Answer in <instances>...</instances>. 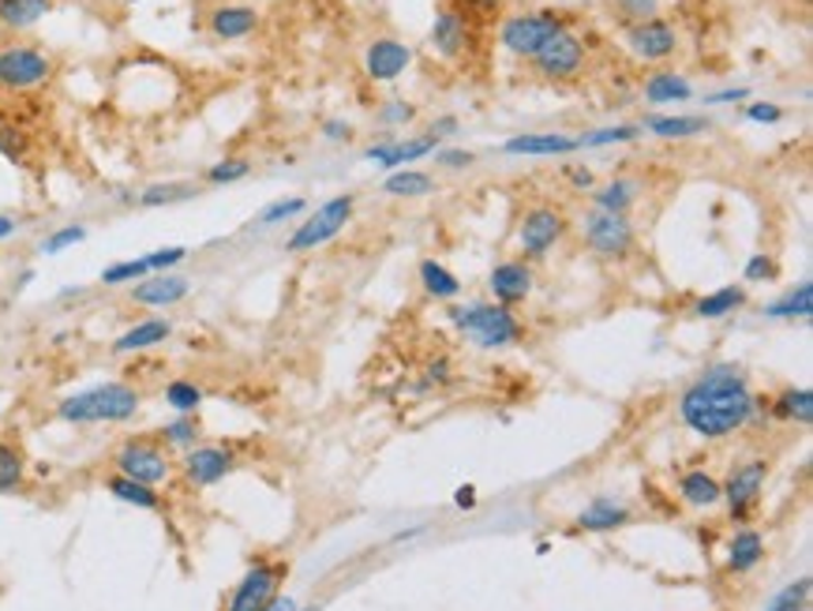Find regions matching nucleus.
Here are the masks:
<instances>
[{
	"label": "nucleus",
	"mask_w": 813,
	"mask_h": 611,
	"mask_svg": "<svg viewBox=\"0 0 813 611\" xmlns=\"http://www.w3.org/2000/svg\"><path fill=\"white\" fill-rule=\"evenodd\" d=\"M447 319L458 327V334L465 342L480 345V349H507L518 345L525 338V327L514 315V308H502L496 300H477V304H454L447 308Z\"/></svg>",
	"instance_id": "7ed1b4c3"
},
{
	"label": "nucleus",
	"mask_w": 813,
	"mask_h": 611,
	"mask_svg": "<svg viewBox=\"0 0 813 611\" xmlns=\"http://www.w3.org/2000/svg\"><path fill=\"white\" fill-rule=\"evenodd\" d=\"M169 334H173V323H169V319H166V315H150V319H143V323L128 327V331L116 338V342H113V353H121V356H128V353H147V349H154V345L166 342Z\"/></svg>",
	"instance_id": "5701e85b"
},
{
	"label": "nucleus",
	"mask_w": 813,
	"mask_h": 611,
	"mask_svg": "<svg viewBox=\"0 0 813 611\" xmlns=\"http://www.w3.org/2000/svg\"><path fill=\"white\" fill-rule=\"evenodd\" d=\"M623 42H626V50L637 56V61L660 64L675 50H679V31H675V23H667V19L653 15V19H642V23L626 27Z\"/></svg>",
	"instance_id": "4468645a"
},
{
	"label": "nucleus",
	"mask_w": 813,
	"mask_h": 611,
	"mask_svg": "<svg viewBox=\"0 0 813 611\" xmlns=\"http://www.w3.org/2000/svg\"><path fill=\"white\" fill-rule=\"evenodd\" d=\"M188 293H191V281L184 275H177V270L150 275V278H143L132 286V300L143 308H173V304H180Z\"/></svg>",
	"instance_id": "a211bd4d"
},
{
	"label": "nucleus",
	"mask_w": 813,
	"mask_h": 611,
	"mask_svg": "<svg viewBox=\"0 0 813 611\" xmlns=\"http://www.w3.org/2000/svg\"><path fill=\"white\" fill-rule=\"evenodd\" d=\"M747 304V289L742 286H723L716 289V293H705L694 300V315L697 319H723L731 312H739V308Z\"/></svg>",
	"instance_id": "473e14b6"
},
{
	"label": "nucleus",
	"mask_w": 813,
	"mask_h": 611,
	"mask_svg": "<svg viewBox=\"0 0 813 611\" xmlns=\"http://www.w3.org/2000/svg\"><path fill=\"white\" fill-rule=\"evenodd\" d=\"M237 469V451L226 443H196L191 451H184L180 458V477L188 480V488H215Z\"/></svg>",
	"instance_id": "f8f14e48"
},
{
	"label": "nucleus",
	"mask_w": 813,
	"mask_h": 611,
	"mask_svg": "<svg viewBox=\"0 0 813 611\" xmlns=\"http://www.w3.org/2000/svg\"><path fill=\"white\" fill-rule=\"evenodd\" d=\"M143 405V394L132 383H98L75 391L56 402V416L75 428H91V424H128L135 421Z\"/></svg>",
	"instance_id": "f03ea898"
},
{
	"label": "nucleus",
	"mask_w": 813,
	"mask_h": 611,
	"mask_svg": "<svg viewBox=\"0 0 813 611\" xmlns=\"http://www.w3.org/2000/svg\"><path fill=\"white\" fill-rule=\"evenodd\" d=\"M27 151H31V139H27V132L15 128V124L0 121V154H4L8 162H27Z\"/></svg>",
	"instance_id": "a18cd8bd"
},
{
	"label": "nucleus",
	"mask_w": 813,
	"mask_h": 611,
	"mask_svg": "<svg viewBox=\"0 0 813 611\" xmlns=\"http://www.w3.org/2000/svg\"><path fill=\"white\" fill-rule=\"evenodd\" d=\"M102 488L110 491L113 499L128 503V507H135V510H150V514L166 510V499H161L158 488H150V484H139V480H128V477H121V473H110Z\"/></svg>",
	"instance_id": "393cba45"
},
{
	"label": "nucleus",
	"mask_w": 813,
	"mask_h": 611,
	"mask_svg": "<svg viewBox=\"0 0 813 611\" xmlns=\"http://www.w3.org/2000/svg\"><path fill=\"white\" fill-rule=\"evenodd\" d=\"M19 229V218L15 215H0V245H4L8 237H15Z\"/></svg>",
	"instance_id": "13d9d810"
},
{
	"label": "nucleus",
	"mask_w": 813,
	"mask_h": 611,
	"mask_svg": "<svg viewBox=\"0 0 813 611\" xmlns=\"http://www.w3.org/2000/svg\"><path fill=\"white\" fill-rule=\"evenodd\" d=\"M747 121H753V124H780L783 110L776 102H750L747 105Z\"/></svg>",
	"instance_id": "603ef678"
},
{
	"label": "nucleus",
	"mask_w": 813,
	"mask_h": 611,
	"mask_svg": "<svg viewBox=\"0 0 813 611\" xmlns=\"http://www.w3.org/2000/svg\"><path fill=\"white\" fill-rule=\"evenodd\" d=\"M761 559H764V537L758 529L742 526L728 540V570L731 574H750V570L761 567Z\"/></svg>",
	"instance_id": "a878e982"
},
{
	"label": "nucleus",
	"mask_w": 813,
	"mask_h": 611,
	"mask_svg": "<svg viewBox=\"0 0 813 611\" xmlns=\"http://www.w3.org/2000/svg\"><path fill=\"white\" fill-rule=\"evenodd\" d=\"M630 521H634V510L626 507L623 499H612V496H596L577 514V529H585V532H615V529L630 526Z\"/></svg>",
	"instance_id": "4be33fe9"
},
{
	"label": "nucleus",
	"mask_w": 813,
	"mask_h": 611,
	"mask_svg": "<svg viewBox=\"0 0 813 611\" xmlns=\"http://www.w3.org/2000/svg\"><path fill=\"white\" fill-rule=\"evenodd\" d=\"M813 312V281H799L795 289H788L780 300H772L764 308V319H810Z\"/></svg>",
	"instance_id": "72a5a7b5"
},
{
	"label": "nucleus",
	"mask_w": 813,
	"mask_h": 611,
	"mask_svg": "<svg viewBox=\"0 0 813 611\" xmlns=\"http://www.w3.org/2000/svg\"><path fill=\"white\" fill-rule=\"evenodd\" d=\"M450 132H458V121H454V116H442V121H435V124H431V135H435V139H439V135H450Z\"/></svg>",
	"instance_id": "bf43d9fd"
},
{
	"label": "nucleus",
	"mask_w": 813,
	"mask_h": 611,
	"mask_svg": "<svg viewBox=\"0 0 813 611\" xmlns=\"http://www.w3.org/2000/svg\"><path fill=\"white\" fill-rule=\"evenodd\" d=\"M420 286L428 289V297L435 300H454L461 293V278L439 263V259H424L420 263Z\"/></svg>",
	"instance_id": "c9c22d12"
},
{
	"label": "nucleus",
	"mask_w": 813,
	"mask_h": 611,
	"mask_svg": "<svg viewBox=\"0 0 813 611\" xmlns=\"http://www.w3.org/2000/svg\"><path fill=\"white\" fill-rule=\"evenodd\" d=\"M559 31H566V19L559 12H518V15L502 19L499 45L510 56H518V61H532L540 45Z\"/></svg>",
	"instance_id": "423d86ee"
},
{
	"label": "nucleus",
	"mask_w": 813,
	"mask_h": 611,
	"mask_svg": "<svg viewBox=\"0 0 813 611\" xmlns=\"http://www.w3.org/2000/svg\"><path fill=\"white\" fill-rule=\"evenodd\" d=\"M53 12V0H0V27L8 31H31Z\"/></svg>",
	"instance_id": "c756f323"
},
{
	"label": "nucleus",
	"mask_w": 813,
	"mask_h": 611,
	"mask_svg": "<svg viewBox=\"0 0 813 611\" xmlns=\"http://www.w3.org/2000/svg\"><path fill=\"white\" fill-rule=\"evenodd\" d=\"M409 64H413V50L398 42V38H375L364 53V72L375 83H394L398 75L409 72Z\"/></svg>",
	"instance_id": "2eb2a0df"
},
{
	"label": "nucleus",
	"mask_w": 813,
	"mask_h": 611,
	"mask_svg": "<svg viewBox=\"0 0 813 611\" xmlns=\"http://www.w3.org/2000/svg\"><path fill=\"white\" fill-rule=\"evenodd\" d=\"M742 278L750 281V286H764V281H776L780 278V267L772 256H764V251H758V256L747 259V267H742Z\"/></svg>",
	"instance_id": "de8ad7c7"
},
{
	"label": "nucleus",
	"mask_w": 813,
	"mask_h": 611,
	"mask_svg": "<svg viewBox=\"0 0 813 611\" xmlns=\"http://www.w3.org/2000/svg\"><path fill=\"white\" fill-rule=\"evenodd\" d=\"M413 116H416V105L405 99H390L379 105V121L386 128H405V124H413Z\"/></svg>",
	"instance_id": "09e8293b"
},
{
	"label": "nucleus",
	"mask_w": 813,
	"mask_h": 611,
	"mask_svg": "<svg viewBox=\"0 0 813 611\" xmlns=\"http://www.w3.org/2000/svg\"><path fill=\"white\" fill-rule=\"evenodd\" d=\"M296 611H300V608H296ZM304 611H319V608H304Z\"/></svg>",
	"instance_id": "e2e57ef3"
},
{
	"label": "nucleus",
	"mask_w": 813,
	"mask_h": 611,
	"mask_svg": "<svg viewBox=\"0 0 813 611\" xmlns=\"http://www.w3.org/2000/svg\"><path fill=\"white\" fill-rule=\"evenodd\" d=\"M285 574H289L285 562H278V559H256L244 570V578L232 586V593L226 600V611H263L270 600L278 597V589H282Z\"/></svg>",
	"instance_id": "9d476101"
},
{
	"label": "nucleus",
	"mask_w": 813,
	"mask_h": 611,
	"mask_svg": "<svg viewBox=\"0 0 813 611\" xmlns=\"http://www.w3.org/2000/svg\"><path fill=\"white\" fill-rule=\"evenodd\" d=\"M510 158H563V154H574L577 147V135H563V132H525L507 139Z\"/></svg>",
	"instance_id": "6ab92c4d"
},
{
	"label": "nucleus",
	"mask_w": 813,
	"mask_h": 611,
	"mask_svg": "<svg viewBox=\"0 0 813 611\" xmlns=\"http://www.w3.org/2000/svg\"><path fill=\"white\" fill-rule=\"evenodd\" d=\"M27 484V454L12 439H0V496H15Z\"/></svg>",
	"instance_id": "f704fd0d"
},
{
	"label": "nucleus",
	"mask_w": 813,
	"mask_h": 611,
	"mask_svg": "<svg viewBox=\"0 0 813 611\" xmlns=\"http://www.w3.org/2000/svg\"><path fill=\"white\" fill-rule=\"evenodd\" d=\"M353 207H356L353 196L326 199L323 207H315L312 215H308L293 232H289L285 251H296V256H300V251H315V248L331 245L337 232L348 226V218H353Z\"/></svg>",
	"instance_id": "0eeeda50"
},
{
	"label": "nucleus",
	"mask_w": 813,
	"mask_h": 611,
	"mask_svg": "<svg viewBox=\"0 0 813 611\" xmlns=\"http://www.w3.org/2000/svg\"><path fill=\"white\" fill-rule=\"evenodd\" d=\"M161 397H166V405L173 413H196L202 405V397H207V391L191 380H173V383H166Z\"/></svg>",
	"instance_id": "58836bf2"
},
{
	"label": "nucleus",
	"mask_w": 813,
	"mask_h": 611,
	"mask_svg": "<svg viewBox=\"0 0 813 611\" xmlns=\"http://www.w3.org/2000/svg\"><path fill=\"white\" fill-rule=\"evenodd\" d=\"M742 99H750V91H747V86H734V91L709 94V99H705V105H731V102H742Z\"/></svg>",
	"instance_id": "864d4df0"
},
{
	"label": "nucleus",
	"mask_w": 813,
	"mask_h": 611,
	"mask_svg": "<svg viewBox=\"0 0 813 611\" xmlns=\"http://www.w3.org/2000/svg\"><path fill=\"white\" fill-rule=\"evenodd\" d=\"M150 275H154V270L147 263V256H139V259H121V263H110L102 270L98 281L105 289H116V286H135V281H143Z\"/></svg>",
	"instance_id": "4c0bfd02"
},
{
	"label": "nucleus",
	"mask_w": 813,
	"mask_h": 611,
	"mask_svg": "<svg viewBox=\"0 0 813 611\" xmlns=\"http://www.w3.org/2000/svg\"><path fill=\"white\" fill-rule=\"evenodd\" d=\"M581 237L600 259H626L634 251V221L626 215H607V210H585L581 215Z\"/></svg>",
	"instance_id": "1a4fd4ad"
},
{
	"label": "nucleus",
	"mask_w": 813,
	"mask_h": 611,
	"mask_svg": "<svg viewBox=\"0 0 813 611\" xmlns=\"http://www.w3.org/2000/svg\"><path fill=\"white\" fill-rule=\"evenodd\" d=\"M637 135H642V124H612V128L577 135V147H615V143H634Z\"/></svg>",
	"instance_id": "79ce46f5"
},
{
	"label": "nucleus",
	"mask_w": 813,
	"mask_h": 611,
	"mask_svg": "<svg viewBox=\"0 0 813 611\" xmlns=\"http://www.w3.org/2000/svg\"><path fill=\"white\" fill-rule=\"evenodd\" d=\"M648 105H679L694 99V83L679 72H653L642 86Z\"/></svg>",
	"instance_id": "bb28decb"
},
{
	"label": "nucleus",
	"mask_w": 813,
	"mask_h": 611,
	"mask_svg": "<svg viewBox=\"0 0 813 611\" xmlns=\"http://www.w3.org/2000/svg\"><path fill=\"white\" fill-rule=\"evenodd\" d=\"M806 604H810V578H799L791 586H783L764 611H806Z\"/></svg>",
	"instance_id": "37998d69"
},
{
	"label": "nucleus",
	"mask_w": 813,
	"mask_h": 611,
	"mask_svg": "<svg viewBox=\"0 0 813 611\" xmlns=\"http://www.w3.org/2000/svg\"><path fill=\"white\" fill-rule=\"evenodd\" d=\"M615 8H618V15L626 19V27L660 15V0H615Z\"/></svg>",
	"instance_id": "8fccbe9b"
},
{
	"label": "nucleus",
	"mask_w": 813,
	"mask_h": 611,
	"mask_svg": "<svg viewBox=\"0 0 813 611\" xmlns=\"http://www.w3.org/2000/svg\"><path fill=\"white\" fill-rule=\"evenodd\" d=\"M308 210V199L304 196H285V199H274L267 203L263 210L256 215V229H270V226H282L289 218H300Z\"/></svg>",
	"instance_id": "ea45409f"
},
{
	"label": "nucleus",
	"mask_w": 813,
	"mask_h": 611,
	"mask_svg": "<svg viewBox=\"0 0 813 611\" xmlns=\"http://www.w3.org/2000/svg\"><path fill=\"white\" fill-rule=\"evenodd\" d=\"M772 413H776V421H788V424H813V394L806 386H788V391H780L772 397Z\"/></svg>",
	"instance_id": "2f4dec72"
},
{
	"label": "nucleus",
	"mask_w": 813,
	"mask_h": 611,
	"mask_svg": "<svg viewBox=\"0 0 813 611\" xmlns=\"http://www.w3.org/2000/svg\"><path fill=\"white\" fill-rule=\"evenodd\" d=\"M263 611H296V600H289V597H274V600H270V604H267Z\"/></svg>",
	"instance_id": "052dcab7"
},
{
	"label": "nucleus",
	"mask_w": 813,
	"mask_h": 611,
	"mask_svg": "<svg viewBox=\"0 0 813 611\" xmlns=\"http://www.w3.org/2000/svg\"><path fill=\"white\" fill-rule=\"evenodd\" d=\"M428 42L442 61H458V56L465 53V45H469V23H465V15L454 12V8H442L431 23Z\"/></svg>",
	"instance_id": "412c9836"
},
{
	"label": "nucleus",
	"mask_w": 813,
	"mask_h": 611,
	"mask_svg": "<svg viewBox=\"0 0 813 611\" xmlns=\"http://www.w3.org/2000/svg\"><path fill=\"white\" fill-rule=\"evenodd\" d=\"M173 469H177V465H173L169 451L158 439H150V435H132V439H124L113 451V473H121V477H128V480H139V484H150V488L169 484Z\"/></svg>",
	"instance_id": "20e7f679"
},
{
	"label": "nucleus",
	"mask_w": 813,
	"mask_h": 611,
	"mask_svg": "<svg viewBox=\"0 0 813 611\" xmlns=\"http://www.w3.org/2000/svg\"><path fill=\"white\" fill-rule=\"evenodd\" d=\"M83 240H86V226H61L42 240V251L45 256H61V251L83 245Z\"/></svg>",
	"instance_id": "49530a36"
},
{
	"label": "nucleus",
	"mask_w": 813,
	"mask_h": 611,
	"mask_svg": "<svg viewBox=\"0 0 813 611\" xmlns=\"http://www.w3.org/2000/svg\"><path fill=\"white\" fill-rule=\"evenodd\" d=\"M0 597H4V578H0Z\"/></svg>",
	"instance_id": "680f3d73"
},
{
	"label": "nucleus",
	"mask_w": 813,
	"mask_h": 611,
	"mask_svg": "<svg viewBox=\"0 0 813 611\" xmlns=\"http://www.w3.org/2000/svg\"><path fill=\"white\" fill-rule=\"evenodd\" d=\"M761 397L753 394L750 375L742 364L723 361L705 367L679 397L682 424L701 439H728L758 416Z\"/></svg>",
	"instance_id": "f257e3e1"
},
{
	"label": "nucleus",
	"mask_w": 813,
	"mask_h": 611,
	"mask_svg": "<svg viewBox=\"0 0 813 611\" xmlns=\"http://www.w3.org/2000/svg\"><path fill=\"white\" fill-rule=\"evenodd\" d=\"M207 31L218 42H240L259 31V12L251 4H218L207 19Z\"/></svg>",
	"instance_id": "aec40b11"
},
{
	"label": "nucleus",
	"mask_w": 813,
	"mask_h": 611,
	"mask_svg": "<svg viewBox=\"0 0 813 611\" xmlns=\"http://www.w3.org/2000/svg\"><path fill=\"white\" fill-rule=\"evenodd\" d=\"M566 237V215L559 207H532L518 221V245L529 259H544Z\"/></svg>",
	"instance_id": "ddd939ff"
},
{
	"label": "nucleus",
	"mask_w": 813,
	"mask_h": 611,
	"mask_svg": "<svg viewBox=\"0 0 813 611\" xmlns=\"http://www.w3.org/2000/svg\"><path fill=\"white\" fill-rule=\"evenodd\" d=\"M251 173V162L248 158H221L215 166L207 169V184H215V188H226V184H237L244 180Z\"/></svg>",
	"instance_id": "c03bdc74"
},
{
	"label": "nucleus",
	"mask_w": 813,
	"mask_h": 611,
	"mask_svg": "<svg viewBox=\"0 0 813 611\" xmlns=\"http://www.w3.org/2000/svg\"><path fill=\"white\" fill-rule=\"evenodd\" d=\"M454 503H458V507H477V491H472V484H465V488H458L454 491Z\"/></svg>",
	"instance_id": "4d7b16f0"
},
{
	"label": "nucleus",
	"mask_w": 813,
	"mask_h": 611,
	"mask_svg": "<svg viewBox=\"0 0 813 611\" xmlns=\"http://www.w3.org/2000/svg\"><path fill=\"white\" fill-rule=\"evenodd\" d=\"M472 162H477V154H472V151H458V147H439V151H435V166H442V169H469Z\"/></svg>",
	"instance_id": "3c124183"
},
{
	"label": "nucleus",
	"mask_w": 813,
	"mask_h": 611,
	"mask_svg": "<svg viewBox=\"0 0 813 611\" xmlns=\"http://www.w3.org/2000/svg\"><path fill=\"white\" fill-rule=\"evenodd\" d=\"M637 196H642V184L630 180V177H615V180L593 188V207L607 210V215H630Z\"/></svg>",
	"instance_id": "cd10ccee"
},
{
	"label": "nucleus",
	"mask_w": 813,
	"mask_h": 611,
	"mask_svg": "<svg viewBox=\"0 0 813 611\" xmlns=\"http://www.w3.org/2000/svg\"><path fill=\"white\" fill-rule=\"evenodd\" d=\"M53 72H56L53 56L38 50V45L15 42L0 50V91H12V94L38 91V86L53 80Z\"/></svg>",
	"instance_id": "39448f33"
},
{
	"label": "nucleus",
	"mask_w": 813,
	"mask_h": 611,
	"mask_svg": "<svg viewBox=\"0 0 813 611\" xmlns=\"http://www.w3.org/2000/svg\"><path fill=\"white\" fill-rule=\"evenodd\" d=\"M764 480H769V462L764 458L739 462L728 473V480H720V496H723L720 503H728V518L734 526H747L753 518V510L761 507Z\"/></svg>",
	"instance_id": "6e6552de"
},
{
	"label": "nucleus",
	"mask_w": 813,
	"mask_h": 611,
	"mask_svg": "<svg viewBox=\"0 0 813 611\" xmlns=\"http://www.w3.org/2000/svg\"><path fill=\"white\" fill-rule=\"evenodd\" d=\"M570 180H574V188H581V191H593V188H596L593 173H588V169H581V166L570 169Z\"/></svg>",
	"instance_id": "6e6d98bb"
},
{
	"label": "nucleus",
	"mask_w": 813,
	"mask_h": 611,
	"mask_svg": "<svg viewBox=\"0 0 813 611\" xmlns=\"http://www.w3.org/2000/svg\"><path fill=\"white\" fill-rule=\"evenodd\" d=\"M323 135H326V139H334V143H342V139L353 135V124H348V121H326Z\"/></svg>",
	"instance_id": "5fc2aeb1"
},
{
	"label": "nucleus",
	"mask_w": 813,
	"mask_h": 611,
	"mask_svg": "<svg viewBox=\"0 0 813 611\" xmlns=\"http://www.w3.org/2000/svg\"><path fill=\"white\" fill-rule=\"evenodd\" d=\"M199 435H202V428H199L196 413H177V421H169L166 428H158V443L166 446V451L184 454L199 443Z\"/></svg>",
	"instance_id": "e433bc0d"
},
{
	"label": "nucleus",
	"mask_w": 813,
	"mask_h": 611,
	"mask_svg": "<svg viewBox=\"0 0 813 611\" xmlns=\"http://www.w3.org/2000/svg\"><path fill=\"white\" fill-rule=\"evenodd\" d=\"M488 293L496 297V304L502 308L525 304L532 293V267L521 263V259H502V263H496V270L488 275Z\"/></svg>",
	"instance_id": "dca6fc26"
},
{
	"label": "nucleus",
	"mask_w": 813,
	"mask_h": 611,
	"mask_svg": "<svg viewBox=\"0 0 813 611\" xmlns=\"http://www.w3.org/2000/svg\"><path fill=\"white\" fill-rule=\"evenodd\" d=\"M435 188H439V184H435L431 173H424V169H394V173H386V180H383V191L394 199H420V196H431Z\"/></svg>",
	"instance_id": "7c9ffc66"
},
{
	"label": "nucleus",
	"mask_w": 813,
	"mask_h": 611,
	"mask_svg": "<svg viewBox=\"0 0 813 611\" xmlns=\"http://www.w3.org/2000/svg\"><path fill=\"white\" fill-rule=\"evenodd\" d=\"M581 68H585V42H581L570 27L559 34H551L548 42L536 50V56H532V72L544 75V80H551V83L574 80V75H581Z\"/></svg>",
	"instance_id": "9b49d317"
},
{
	"label": "nucleus",
	"mask_w": 813,
	"mask_h": 611,
	"mask_svg": "<svg viewBox=\"0 0 813 611\" xmlns=\"http://www.w3.org/2000/svg\"><path fill=\"white\" fill-rule=\"evenodd\" d=\"M439 151V139L428 132V135H413V139H402V143H375V147L364 151V158L372 162V166H383L386 173L394 169H405L413 166L416 158H428V154Z\"/></svg>",
	"instance_id": "f3484780"
},
{
	"label": "nucleus",
	"mask_w": 813,
	"mask_h": 611,
	"mask_svg": "<svg viewBox=\"0 0 813 611\" xmlns=\"http://www.w3.org/2000/svg\"><path fill=\"white\" fill-rule=\"evenodd\" d=\"M642 132L656 139H694V135L709 132V116H645Z\"/></svg>",
	"instance_id": "c85d7f7f"
},
{
	"label": "nucleus",
	"mask_w": 813,
	"mask_h": 611,
	"mask_svg": "<svg viewBox=\"0 0 813 611\" xmlns=\"http://www.w3.org/2000/svg\"><path fill=\"white\" fill-rule=\"evenodd\" d=\"M675 491H679V499L690 510H712V507H720V499H723L720 496V480H716L709 469L682 473L679 484H675Z\"/></svg>",
	"instance_id": "b1692460"
},
{
	"label": "nucleus",
	"mask_w": 813,
	"mask_h": 611,
	"mask_svg": "<svg viewBox=\"0 0 813 611\" xmlns=\"http://www.w3.org/2000/svg\"><path fill=\"white\" fill-rule=\"evenodd\" d=\"M191 196H196V184H180V180L150 184V188L139 191V207H173V203L191 199Z\"/></svg>",
	"instance_id": "a19ab883"
}]
</instances>
